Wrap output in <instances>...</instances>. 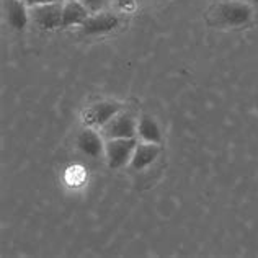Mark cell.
I'll use <instances>...</instances> for the list:
<instances>
[{"label":"cell","instance_id":"6da1fadb","mask_svg":"<svg viewBox=\"0 0 258 258\" xmlns=\"http://www.w3.org/2000/svg\"><path fill=\"white\" fill-rule=\"evenodd\" d=\"M253 7L240 0H221L208 12V23L217 28H240L252 22Z\"/></svg>","mask_w":258,"mask_h":258},{"label":"cell","instance_id":"7a4b0ae2","mask_svg":"<svg viewBox=\"0 0 258 258\" xmlns=\"http://www.w3.org/2000/svg\"><path fill=\"white\" fill-rule=\"evenodd\" d=\"M62 7L64 4L57 2V0L35 4L30 7V18L41 30L52 31L62 28Z\"/></svg>","mask_w":258,"mask_h":258},{"label":"cell","instance_id":"3957f363","mask_svg":"<svg viewBox=\"0 0 258 258\" xmlns=\"http://www.w3.org/2000/svg\"><path fill=\"white\" fill-rule=\"evenodd\" d=\"M138 139H106L105 160L111 170H119L131 164L133 154L138 146Z\"/></svg>","mask_w":258,"mask_h":258},{"label":"cell","instance_id":"277c9868","mask_svg":"<svg viewBox=\"0 0 258 258\" xmlns=\"http://www.w3.org/2000/svg\"><path fill=\"white\" fill-rule=\"evenodd\" d=\"M138 119L131 111L121 110L100 129L105 139H134L138 138Z\"/></svg>","mask_w":258,"mask_h":258},{"label":"cell","instance_id":"5b68a950","mask_svg":"<svg viewBox=\"0 0 258 258\" xmlns=\"http://www.w3.org/2000/svg\"><path fill=\"white\" fill-rule=\"evenodd\" d=\"M121 110H124V108L119 101H114V100L95 101V103H92L90 106H87L82 113L84 126L101 129L113 116H116Z\"/></svg>","mask_w":258,"mask_h":258},{"label":"cell","instance_id":"8992f818","mask_svg":"<svg viewBox=\"0 0 258 258\" xmlns=\"http://www.w3.org/2000/svg\"><path fill=\"white\" fill-rule=\"evenodd\" d=\"M105 142L106 139L103 134L100 133V129H95L90 126H84L82 131L77 136V149L87 157L100 159L105 157Z\"/></svg>","mask_w":258,"mask_h":258},{"label":"cell","instance_id":"52a82bcc","mask_svg":"<svg viewBox=\"0 0 258 258\" xmlns=\"http://www.w3.org/2000/svg\"><path fill=\"white\" fill-rule=\"evenodd\" d=\"M119 26V17L108 12L90 13L88 18L82 23L80 30L85 36H100L114 31Z\"/></svg>","mask_w":258,"mask_h":258},{"label":"cell","instance_id":"ba28073f","mask_svg":"<svg viewBox=\"0 0 258 258\" xmlns=\"http://www.w3.org/2000/svg\"><path fill=\"white\" fill-rule=\"evenodd\" d=\"M160 154H162V144L141 141L138 142V146H136V151L133 154L129 167L136 172H142V170H146L147 167H151L154 162L159 159Z\"/></svg>","mask_w":258,"mask_h":258},{"label":"cell","instance_id":"9c48e42d","mask_svg":"<svg viewBox=\"0 0 258 258\" xmlns=\"http://www.w3.org/2000/svg\"><path fill=\"white\" fill-rule=\"evenodd\" d=\"M5 20L12 30L23 31L31 20L25 0H5Z\"/></svg>","mask_w":258,"mask_h":258},{"label":"cell","instance_id":"30bf717a","mask_svg":"<svg viewBox=\"0 0 258 258\" xmlns=\"http://www.w3.org/2000/svg\"><path fill=\"white\" fill-rule=\"evenodd\" d=\"M90 13L92 12L84 5L82 0H67L62 7V28L82 26Z\"/></svg>","mask_w":258,"mask_h":258},{"label":"cell","instance_id":"8fae6325","mask_svg":"<svg viewBox=\"0 0 258 258\" xmlns=\"http://www.w3.org/2000/svg\"><path fill=\"white\" fill-rule=\"evenodd\" d=\"M138 136L141 138V141L154 142V144H162V141H164L159 123L155 121L154 116L146 113H142L138 119Z\"/></svg>","mask_w":258,"mask_h":258},{"label":"cell","instance_id":"7c38bea8","mask_svg":"<svg viewBox=\"0 0 258 258\" xmlns=\"http://www.w3.org/2000/svg\"><path fill=\"white\" fill-rule=\"evenodd\" d=\"M82 2L88 10L95 13V12H101V9L106 5L108 0H82Z\"/></svg>","mask_w":258,"mask_h":258},{"label":"cell","instance_id":"4fadbf2b","mask_svg":"<svg viewBox=\"0 0 258 258\" xmlns=\"http://www.w3.org/2000/svg\"><path fill=\"white\" fill-rule=\"evenodd\" d=\"M245 2H248L252 7H258V0H245Z\"/></svg>","mask_w":258,"mask_h":258}]
</instances>
